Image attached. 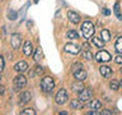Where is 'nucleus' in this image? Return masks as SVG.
<instances>
[{
  "label": "nucleus",
  "instance_id": "obj_1",
  "mask_svg": "<svg viewBox=\"0 0 122 115\" xmlns=\"http://www.w3.org/2000/svg\"><path fill=\"white\" fill-rule=\"evenodd\" d=\"M94 31H95V29H94L93 23L89 22V21L84 22L83 24H81V33H83L84 38H90V37L94 34Z\"/></svg>",
  "mask_w": 122,
  "mask_h": 115
},
{
  "label": "nucleus",
  "instance_id": "obj_2",
  "mask_svg": "<svg viewBox=\"0 0 122 115\" xmlns=\"http://www.w3.org/2000/svg\"><path fill=\"white\" fill-rule=\"evenodd\" d=\"M55 87V80L51 77H45L43 79L41 80V88L43 92H51Z\"/></svg>",
  "mask_w": 122,
  "mask_h": 115
},
{
  "label": "nucleus",
  "instance_id": "obj_3",
  "mask_svg": "<svg viewBox=\"0 0 122 115\" xmlns=\"http://www.w3.org/2000/svg\"><path fill=\"white\" fill-rule=\"evenodd\" d=\"M56 104H59V105H64L65 102H66L67 100V92L66 90H64V88H61V90L56 93Z\"/></svg>",
  "mask_w": 122,
  "mask_h": 115
},
{
  "label": "nucleus",
  "instance_id": "obj_4",
  "mask_svg": "<svg viewBox=\"0 0 122 115\" xmlns=\"http://www.w3.org/2000/svg\"><path fill=\"white\" fill-rule=\"evenodd\" d=\"M111 59H112V56H111L109 52L107 51H99L97 55H95V60L99 61V63H107V61H109Z\"/></svg>",
  "mask_w": 122,
  "mask_h": 115
},
{
  "label": "nucleus",
  "instance_id": "obj_5",
  "mask_svg": "<svg viewBox=\"0 0 122 115\" xmlns=\"http://www.w3.org/2000/svg\"><path fill=\"white\" fill-rule=\"evenodd\" d=\"M92 95H93V91L89 90V88H84V90L79 93V100L81 102H86L92 98Z\"/></svg>",
  "mask_w": 122,
  "mask_h": 115
},
{
  "label": "nucleus",
  "instance_id": "obj_6",
  "mask_svg": "<svg viewBox=\"0 0 122 115\" xmlns=\"http://www.w3.org/2000/svg\"><path fill=\"white\" fill-rule=\"evenodd\" d=\"M14 86L17 90H20V88H24L27 86V79L24 75H18L14 78Z\"/></svg>",
  "mask_w": 122,
  "mask_h": 115
},
{
  "label": "nucleus",
  "instance_id": "obj_7",
  "mask_svg": "<svg viewBox=\"0 0 122 115\" xmlns=\"http://www.w3.org/2000/svg\"><path fill=\"white\" fill-rule=\"evenodd\" d=\"M10 44H11V46H13V49H19V47H20V44H22V36L19 33L11 34Z\"/></svg>",
  "mask_w": 122,
  "mask_h": 115
},
{
  "label": "nucleus",
  "instance_id": "obj_8",
  "mask_svg": "<svg viewBox=\"0 0 122 115\" xmlns=\"http://www.w3.org/2000/svg\"><path fill=\"white\" fill-rule=\"evenodd\" d=\"M64 50H65L66 52H69V54H72V55H76V54L80 52L79 46H76V45H74V44H67V45H65Z\"/></svg>",
  "mask_w": 122,
  "mask_h": 115
},
{
  "label": "nucleus",
  "instance_id": "obj_9",
  "mask_svg": "<svg viewBox=\"0 0 122 115\" xmlns=\"http://www.w3.org/2000/svg\"><path fill=\"white\" fill-rule=\"evenodd\" d=\"M27 69H28V64H27L25 61H18V63L14 65V70L18 72V73H23V72H25Z\"/></svg>",
  "mask_w": 122,
  "mask_h": 115
},
{
  "label": "nucleus",
  "instance_id": "obj_10",
  "mask_svg": "<svg viewBox=\"0 0 122 115\" xmlns=\"http://www.w3.org/2000/svg\"><path fill=\"white\" fill-rule=\"evenodd\" d=\"M23 52H24V55H27V56H30L33 54V46H32V42H30V41H25L24 42Z\"/></svg>",
  "mask_w": 122,
  "mask_h": 115
},
{
  "label": "nucleus",
  "instance_id": "obj_11",
  "mask_svg": "<svg viewBox=\"0 0 122 115\" xmlns=\"http://www.w3.org/2000/svg\"><path fill=\"white\" fill-rule=\"evenodd\" d=\"M74 78L83 82V80L86 78V72L83 70V69H76V70H74Z\"/></svg>",
  "mask_w": 122,
  "mask_h": 115
},
{
  "label": "nucleus",
  "instance_id": "obj_12",
  "mask_svg": "<svg viewBox=\"0 0 122 115\" xmlns=\"http://www.w3.org/2000/svg\"><path fill=\"white\" fill-rule=\"evenodd\" d=\"M99 73H101L103 77L108 78V77L112 75V69H111L109 67H107V65H102V67L99 68Z\"/></svg>",
  "mask_w": 122,
  "mask_h": 115
},
{
  "label": "nucleus",
  "instance_id": "obj_13",
  "mask_svg": "<svg viewBox=\"0 0 122 115\" xmlns=\"http://www.w3.org/2000/svg\"><path fill=\"white\" fill-rule=\"evenodd\" d=\"M67 17H69V21L71 23H79L80 22V15L78 13H75V12H69L67 13Z\"/></svg>",
  "mask_w": 122,
  "mask_h": 115
},
{
  "label": "nucleus",
  "instance_id": "obj_14",
  "mask_svg": "<svg viewBox=\"0 0 122 115\" xmlns=\"http://www.w3.org/2000/svg\"><path fill=\"white\" fill-rule=\"evenodd\" d=\"M30 101V93L29 92H22L19 95V104H27Z\"/></svg>",
  "mask_w": 122,
  "mask_h": 115
},
{
  "label": "nucleus",
  "instance_id": "obj_15",
  "mask_svg": "<svg viewBox=\"0 0 122 115\" xmlns=\"http://www.w3.org/2000/svg\"><path fill=\"white\" fill-rule=\"evenodd\" d=\"M92 42H93L98 49H103V47H104V40H103L102 37H93V38H92Z\"/></svg>",
  "mask_w": 122,
  "mask_h": 115
},
{
  "label": "nucleus",
  "instance_id": "obj_16",
  "mask_svg": "<svg viewBox=\"0 0 122 115\" xmlns=\"http://www.w3.org/2000/svg\"><path fill=\"white\" fill-rule=\"evenodd\" d=\"M90 107L92 110H98V109H101L102 107V102L99 101V100H93L92 102H89V105H88Z\"/></svg>",
  "mask_w": 122,
  "mask_h": 115
},
{
  "label": "nucleus",
  "instance_id": "obj_17",
  "mask_svg": "<svg viewBox=\"0 0 122 115\" xmlns=\"http://www.w3.org/2000/svg\"><path fill=\"white\" fill-rule=\"evenodd\" d=\"M114 49L118 54H122V36L117 38L116 44H114Z\"/></svg>",
  "mask_w": 122,
  "mask_h": 115
},
{
  "label": "nucleus",
  "instance_id": "obj_18",
  "mask_svg": "<svg viewBox=\"0 0 122 115\" xmlns=\"http://www.w3.org/2000/svg\"><path fill=\"white\" fill-rule=\"evenodd\" d=\"M113 12H114V14H116V17L120 19V21H122V13H121V8H120V4H118V3L114 4Z\"/></svg>",
  "mask_w": 122,
  "mask_h": 115
},
{
  "label": "nucleus",
  "instance_id": "obj_19",
  "mask_svg": "<svg viewBox=\"0 0 122 115\" xmlns=\"http://www.w3.org/2000/svg\"><path fill=\"white\" fill-rule=\"evenodd\" d=\"M101 37L104 40V42L107 41H109V38H111V33H109V31L108 29H102V32H101Z\"/></svg>",
  "mask_w": 122,
  "mask_h": 115
},
{
  "label": "nucleus",
  "instance_id": "obj_20",
  "mask_svg": "<svg viewBox=\"0 0 122 115\" xmlns=\"http://www.w3.org/2000/svg\"><path fill=\"white\" fill-rule=\"evenodd\" d=\"M43 58V52H42V49L41 47H37L36 49V52H34V60H41Z\"/></svg>",
  "mask_w": 122,
  "mask_h": 115
},
{
  "label": "nucleus",
  "instance_id": "obj_21",
  "mask_svg": "<svg viewBox=\"0 0 122 115\" xmlns=\"http://www.w3.org/2000/svg\"><path fill=\"white\" fill-rule=\"evenodd\" d=\"M71 87H72V90L76 91V92H81L84 90V87H83V84H81V80H79V83H74Z\"/></svg>",
  "mask_w": 122,
  "mask_h": 115
},
{
  "label": "nucleus",
  "instance_id": "obj_22",
  "mask_svg": "<svg viewBox=\"0 0 122 115\" xmlns=\"http://www.w3.org/2000/svg\"><path fill=\"white\" fill-rule=\"evenodd\" d=\"M70 106L72 107V109H79V107H81V101L78 98V100H71V104Z\"/></svg>",
  "mask_w": 122,
  "mask_h": 115
},
{
  "label": "nucleus",
  "instance_id": "obj_23",
  "mask_svg": "<svg viewBox=\"0 0 122 115\" xmlns=\"http://www.w3.org/2000/svg\"><path fill=\"white\" fill-rule=\"evenodd\" d=\"M66 36H67V38H71V40H75V38H78V33H76L74 29H70V31H67Z\"/></svg>",
  "mask_w": 122,
  "mask_h": 115
},
{
  "label": "nucleus",
  "instance_id": "obj_24",
  "mask_svg": "<svg viewBox=\"0 0 122 115\" xmlns=\"http://www.w3.org/2000/svg\"><path fill=\"white\" fill-rule=\"evenodd\" d=\"M22 115H36V111H34L33 109H24V110H22Z\"/></svg>",
  "mask_w": 122,
  "mask_h": 115
},
{
  "label": "nucleus",
  "instance_id": "obj_25",
  "mask_svg": "<svg viewBox=\"0 0 122 115\" xmlns=\"http://www.w3.org/2000/svg\"><path fill=\"white\" fill-rule=\"evenodd\" d=\"M83 56L85 58V59H88V60H92L93 59V54H92L89 50H86V51H84L83 52Z\"/></svg>",
  "mask_w": 122,
  "mask_h": 115
},
{
  "label": "nucleus",
  "instance_id": "obj_26",
  "mask_svg": "<svg viewBox=\"0 0 122 115\" xmlns=\"http://www.w3.org/2000/svg\"><path fill=\"white\" fill-rule=\"evenodd\" d=\"M109 87L112 88L113 91H117V90H118V83L116 82V80H112V82L109 83Z\"/></svg>",
  "mask_w": 122,
  "mask_h": 115
},
{
  "label": "nucleus",
  "instance_id": "obj_27",
  "mask_svg": "<svg viewBox=\"0 0 122 115\" xmlns=\"http://www.w3.org/2000/svg\"><path fill=\"white\" fill-rule=\"evenodd\" d=\"M114 61H116L117 64H122V54H118V55L114 58Z\"/></svg>",
  "mask_w": 122,
  "mask_h": 115
},
{
  "label": "nucleus",
  "instance_id": "obj_28",
  "mask_svg": "<svg viewBox=\"0 0 122 115\" xmlns=\"http://www.w3.org/2000/svg\"><path fill=\"white\" fill-rule=\"evenodd\" d=\"M4 67H5V60L4 58H0V70H4Z\"/></svg>",
  "mask_w": 122,
  "mask_h": 115
},
{
  "label": "nucleus",
  "instance_id": "obj_29",
  "mask_svg": "<svg viewBox=\"0 0 122 115\" xmlns=\"http://www.w3.org/2000/svg\"><path fill=\"white\" fill-rule=\"evenodd\" d=\"M42 73H43V68H42V67H36V74L41 75Z\"/></svg>",
  "mask_w": 122,
  "mask_h": 115
},
{
  "label": "nucleus",
  "instance_id": "obj_30",
  "mask_svg": "<svg viewBox=\"0 0 122 115\" xmlns=\"http://www.w3.org/2000/svg\"><path fill=\"white\" fill-rule=\"evenodd\" d=\"M15 18H17V13H15V12H10V13H9V19L14 21Z\"/></svg>",
  "mask_w": 122,
  "mask_h": 115
},
{
  "label": "nucleus",
  "instance_id": "obj_31",
  "mask_svg": "<svg viewBox=\"0 0 122 115\" xmlns=\"http://www.w3.org/2000/svg\"><path fill=\"white\" fill-rule=\"evenodd\" d=\"M101 114L102 115H112V111H111V110H102Z\"/></svg>",
  "mask_w": 122,
  "mask_h": 115
},
{
  "label": "nucleus",
  "instance_id": "obj_32",
  "mask_svg": "<svg viewBox=\"0 0 122 115\" xmlns=\"http://www.w3.org/2000/svg\"><path fill=\"white\" fill-rule=\"evenodd\" d=\"M4 92H5V88H4V86H0V95H4Z\"/></svg>",
  "mask_w": 122,
  "mask_h": 115
},
{
  "label": "nucleus",
  "instance_id": "obj_33",
  "mask_svg": "<svg viewBox=\"0 0 122 115\" xmlns=\"http://www.w3.org/2000/svg\"><path fill=\"white\" fill-rule=\"evenodd\" d=\"M83 47L85 49V50H89V49H90V46H89V44H83Z\"/></svg>",
  "mask_w": 122,
  "mask_h": 115
},
{
  "label": "nucleus",
  "instance_id": "obj_34",
  "mask_svg": "<svg viewBox=\"0 0 122 115\" xmlns=\"http://www.w3.org/2000/svg\"><path fill=\"white\" fill-rule=\"evenodd\" d=\"M104 14L108 15V14H109V10H108V9H104Z\"/></svg>",
  "mask_w": 122,
  "mask_h": 115
},
{
  "label": "nucleus",
  "instance_id": "obj_35",
  "mask_svg": "<svg viewBox=\"0 0 122 115\" xmlns=\"http://www.w3.org/2000/svg\"><path fill=\"white\" fill-rule=\"evenodd\" d=\"M38 1H40V0H34V3H38Z\"/></svg>",
  "mask_w": 122,
  "mask_h": 115
},
{
  "label": "nucleus",
  "instance_id": "obj_36",
  "mask_svg": "<svg viewBox=\"0 0 122 115\" xmlns=\"http://www.w3.org/2000/svg\"><path fill=\"white\" fill-rule=\"evenodd\" d=\"M120 84H121V86H122V79H121V82H120Z\"/></svg>",
  "mask_w": 122,
  "mask_h": 115
},
{
  "label": "nucleus",
  "instance_id": "obj_37",
  "mask_svg": "<svg viewBox=\"0 0 122 115\" xmlns=\"http://www.w3.org/2000/svg\"><path fill=\"white\" fill-rule=\"evenodd\" d=\"M120 70H121V73H122V68H121V69H120Z\"/></svg>",
  "mask_w": 122,
  "mask_h": 115
}]
</instances>
